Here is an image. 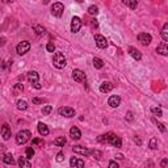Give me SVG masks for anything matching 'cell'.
<instances>
[{"instance_id":"1","label":"cell","mask_w":168,"mask_h":168,"mask_svg":"<svg viewBox=\"0 0 168 168\" xmlns=\"http://www.w3.org/2000/svg\"><path fill=\"white\" fill-rule=\"evenodd\" d=\"M53 65L55 66L56 69H63V67H66V65H67V59H66L65 54L60 53V51L54 53V55H53Z\"/></svg>"},{"instance_id":"2","label":"cell","mask_w":168,"mask_h":168,"mask_svg":"<svg viewBox=\"0 0 168 168\" xmlns=\"http://www.w3.org/2000/svg\"><path fill=\"white\" fill-rule=\"evenodd\" d=\"M28 80H29V83L36 88V89H41V88H42V85L40 84V75H38L37 71L28 72Z\"/></svg>"},{"instance_id":"3","label":"cell","mask_w":168,"mask_h":168,"mask_svg":"<svg viewBox=\"0 0 168 168\" xmlns=\"http://www.w3.org/2000/svg\"><path fill=\"white\" fill-rule=\"evenodd\" d=\"M30 137H32V133L29 130H21L16 135V142H17V144H25L30 139Z\"/></svg>"},{"instance_id":"4","label":"cell","mask_w":168,"mask_h":168,"mask_svg":"<svg viewBox=\"0 0 168 168\" xmlns=\"http://www.w3.org/2000/svg\"><path fill=\"white\" fill-rule=\"evenodd\" d=\"M30 50V42L29 41H21L17 46H16V51L19 55H25Z\"/></svg>"},{"instance_id":"5","label":"cell","mask_w":168,"mask_h":168,"mask_svg":"<svg viewBox=\"0 0 168 168\" xmlns=\"http://www.w3.org/2000/svg\"><path fill=\"white\" fill-rule=\"evenodd\" d=\"M63 11H65V7L62 3H54L51 5V15L55 17H60L63 15Z\"/></svg>"},{"instance_id":"6","label":"cell","mask_w":168,"mask_h":168,"mask_svg":"<svg viewBox=\"0 0 168 168\" xmlns=\"http://www.w3.org/2000/svg\"><path fill=\"white\" fill-rule=\"evenodd\" d=\"M72 79H74L76 83H84V81H85V74H84L81 70L76 69L72 71Z\"/></svg>"},{"instance_id":"7","label":"cell","mask_w":168,"mask_h":168,"mask_svg":"<svg viewBox=\"0 0 168 168\" xmlns=\"http://www.w3.org/2000/svg\"><path fill=\"white\" fill-rule=\"evenodd\" d=\"M95 42H96L99 49H106V47H108V41H106V38L101 34L95 36Z\"/></svg>"},{"instance_id":"8","label":"cell","mask_w":168,"mask_h":168,"mask_svg":"<svg viewBox=\"0 0 168 168\" xmlns=\"http://www.w3.org/2000/svg\"><path fill=\"white\" fill-rule=\"evenodd\" d=\"M58 113H59L60 116H63V117H69V118H71V117L75 116V110L72 108H69V106H62V108H59L58 109Z\"/></svg>"},{"instance_id":"9","label":"cell","mask_w":168,"mask_h":168,"mask_svg":"<svg viewBox=\"0 0 168 168\" xmlns=\"http://www.w3.org/2000/svg\"><path fill=\"white\" fill-rule=\"evenodd\" d=\"M138 41H139L143 46H147V45L151 44L153 37H151V34H149V33H139V34H138Z\"/></svg>"},{"instance_id":"10","label":"cell","mask_w":168,"mask_h":168,"mask_svg":"<svg viewBox=\"0 0 168 168\" xmlns=\"http://www.w3.org/2000/svg\"><path fill=\"white\" fill-rule=\"evenodd\" d=\"M80 28H81V20L79 19L78 16L72 17V20H71V32L72 33H78V32L80 30Z\"/></svg>"},{"instance_id":"11","label":"cell","mask_w":168,"mask_h":168,"mask_svg":"<svg viewBox=\"0 0 168 168\" xmlns=\"http://www.w3.org/2000/svg\"><path fill=\"white\" fill-rule=\"evenodd\" d=\"M0 133H1V137H3L4 140H8L11 138V135H12V130H11V128L7 124H4L3 126H1Z\"/></svg>"},{"instance_id":"12","label":"cell","mask_w":168,"mask_h":168,"mask_svg":"<svg viewBox=\"0 0 168 168\" xmlns=\"http://www.w3.org/2000/svg\"><path fill=\"white\" fill-rule=\"evenodd\" d=\"M113 88H114V85L110 81H103V83L100 84V92H103V93H108Z\"/></svg>"},{"instance_id":"13","label":"cell","mask_w":168,"mask_h":168,"mask_svg":"<svg viewBox=\"0 0 168 168\" xmlns=\"http://www.w3.org/2000/svg\"><path fill=\"white\" fill-rule=\"evenodd\" d=\"M108 104L112 108H117V106L121 104V97L120 96H117V95H113V96H110L109 97V100H108Z\"/></svg>"},{"instance_id":"14","label":"cell","mask_w":168,"mask_h":168,"mask_svg":"<svg viewBox=\"0 0 168 168\" xmlns=\"http://www.w3.org/2000/svg\"><path fill=\"white\" fill-rule=\"evenodd\" d=\"M70 137H71L74 140H79L80 139V137H81L80 130H79L76 126H72V128L70 129Z\"/></svg>"},{"instance_id":"15","label":"cell","mask_w":168,"mask_h":168,"mask_svg":"<svg viewBox=\"0 0 168 168\" xmlns=\"http://www.w3.org/2000/svg\"><path fill=\"white\" fill-rule=\"evenodd\" d=\"M156 53H159L160 55L167 56L168 55V46H167V44H165V42H162V44L156 47Z\"/></svg>"},{"instance_id":"16","label":"cell","mask_w":168,"mask_h":168,"mask_svg":"<svg viewBox=\"0 0 168 168\" xmlns=\"http://www.w3.org/2000/svg\"><path fill=\"white\" fill-rule=\"evenodd\" d=\"M19 167L20 168H32V164L26 156H21V158H19Z\"/></svg>"},{"instance_id":"17","label":"cell","mask_w":168,"mask_h":168,"mask_svg":"<svg viewBox=\"0 0 168 168\" xmlns=\"http://www.w3.org/2000/svg\"><path fill=\"white\" fill-rule=\"evenodd\" d=\"M109 143L112 144L113 147H117V149H118V147H121V144H122V139L120 137H117V135H114V134H113V137L109 139Z\"/></svg>"},{"instance_id":"18","label":"cell","mask_w":168,"mask_h":168,"mask_svg":"<svg viewBox=\"0 0 168 168\" xmlns=\"http://www.w3.org/2000/svg\"><path fill=\"white\" fill-rule=\"evenodd\" d=\"M72 150H74V153L81 154V155H89V154H91L89 150L85 149V147H83V146H74V147H72Z\"/></svg>"},{"instance_id":"19","label":"cell","mask_w":168,"mask_h":168,"mask_svg":"<svg viewBox=\"0 0 168 168\" xmlns=\"http://www.w3.org/2000/svg\"><path fill=\"white\" fill-rule=\"evenodd\" d=\"M129 54H130V55L133 56L135 60H139L140 58H142V54H140V51L138 49H134V47H130V49H129Z\"/></svg>"},{"instance_id":"20","label":"cell","mask_w":168,"mask_h":168,"mask_svg":"<svg viewBox=\"0 0 168 168\" xmlns=\"http://www.w3.org/2000/svg\"><path fill=\"white\" fill-rule=\"evenodd\" d=\"M37 129H38V133H40L42 137H45V135L49 134V129H47V126L45 124H42V122H40V124L37 125Z\"/></svg>"},{"instance_id":"21","label":"cell","mask_w":168,"mask_h":168,"mask_svg":"<svg viewBox=\"0 0 168 168\" xmlns=\"http://www.w3.org/2000/svg\"><path fill=\"white\" fill-rule=\"evenodd\" d=\"M93 66H95V69L101 70L104 67V60L100 59V58H97V56H95L93 58Z\"/></svg>"},{"instance_id":"22","label":"cell","mask_w":168,"mask_h":168,"mask_svg":"<svg viewBox=\"0 0 168 168\" xmlns=\"http://www.w3.org/2000/svg\"><path fill=\"white\" fill-rule=\"evenodd\" d=\"M113 137V133H106V134H104V135H100L99 138H97V140L99 142H109V139Z\"/></svg>"},{"instance_id":"23","label":"cell","mask_w":168,"mask_h":168,"mask_svg":"<svg viewBox=\"0 0 168 168\" xmlns=\"http://www.w3.org/2000/svg\"><path fill=\"white\" fill-rule=\"evenodd\" d=\"M3 162L5 163V164H11V165H13L15 164V159H13V156L12 155H9V154H7V155H4L3 156Z\"/></svg>"},{"instance_id":"24","label":"cell","mask_w":168,"mask_h":168,"mask_svg":"<svg viewBox=\"0 0 168 168\" xmlns=\"http://www.w3.org/2000/svg\"><path fill=\"white\" fill-rule=\"evenodd\" d=\"M124 4L125 5H128V7H130L131 9H137V7H138L137 0H124Z\"/></svg>"},{"instance_id":"25","label":"cell","mask_w":168,"mask_h":168,"mask_svg":"<svg viewBox=\"0 0 168 168\" xmlns=\"http://www.w3.org/2000/svg\"><path fill=\"white\" fill-rule=\"evenodd\" d=\"M162 37H163V41L164 42H167L168 41V24L165 22L164 25H163V29H162Z\"/></svg>"},{"instance_id":"26","label":"cell","mask_w":168,"mask_h":168,"mask_svg":"<svg viewBox=\"0 0 168 168\" xmlns=\"http://www.w3.org/2000/svg\"><path fill=\"white\" fill-rule=\"evenodd\" d=\"M54 144L58 147H63L66 144V138L65 137H59V138H55L54 139Z\"/></svg>"},{"instance_id":"27","label":"cell","mask_w":168,"mask_h":168,"mask_svg":"<svg viewBox=\"0 0 168 168\" xmlns=\"http://www.w3.org/2000/svg\"><path fill=\"white\" fill-rule=\"evenodd\" d=\"M17 109L19 110H26L28 109V103L24 101V100H19L17 101Z\"/></svg>"},{"instance_id":"28","label":"cell","mask_w":168,"mask_h":168,"mask_svg":"<svg viewBox=\"0 0 168 168\" xmlns=\"http://www.w3.org/2000/svg\"><path fill=\"white\" fill-rule=\"evenodd\" d=\"M88 13L92 16H96L97 13H99V8H97L96 5H91L89 8H88Z\"/></svg>"},{"instance_id":"29","label":"cell","mask_w":168,"mask_h":168,"mask_svg":"<svg viewBox=\"0 0 168 168\" xmlns=\"http://www.w3.org/2000/svg\"><path fill=\"white\" fill-rule=\"evenodd\" d=\"M51 110H53V106H51V105H45L44 108H42V114H44V116H49Z\"/></svg>"},{"instance_id":"30","label":"cell","mask_w":168,"mask_h":168,"mask_svg":"<svg viewBox=\"0 0 168 168\" xmlns=\"http://www.w3.org/2000/svg\"><path fill=\"white\" fill-rule=\"evenodd\" d=\"M150 149L151 150H156L158 149V140H156V138H151L150 139Z\"/></svg>"},{"instance_id":"31","label":"cell","mask_w":168,"mask_h":168,"mask_svg":"<svg viewBox=\"0 0 168 168\" xmlns=\"http://www.w3.org/2000/svg\"><path fill=\"white\" fill-rule=\"evenodd\" d=\"M33 29H34V32L37 33L38 36H41V34H44V33H45V28H44V26H41V25H36Z\"/></svg>"},{"instance_id":"32","label":"cell","mask_w":168,"mask_h":168,"mask_svg":"<svg viewBox=\"0 0 168 168\" xmlns=\"http://www.w3.org/2000/svg\"><path fill=\"white\" fill-rule=\"evenodd\" d=\"M25 154H26V158L30 159L34 156V150H33V147H28L26 149V151H25Z\"/></svg>"},{"instance_id":"33","label":"cell","mask_w":168,"mask_h":168,"mask_svg":"<svg viewBox=\"0 0 168 168\" xmlns=\"http://www.w3.org/2000/svg\"><path fill=\"white\" fill-rule=\"evenodd\" d=\"M151 112H153L155 116H158V117L163 116V112H162V109L160 108H155V106H154V108H151Z\"/></svg>"},{"instance_id":"34","label":"cell","mask_w":168,"mask_h":168,"mask_svg":"<svg viewBox=\"0 0 168 168\" xmlns=\"http://www.w3.org/2000/svg\"><path fill=\"white\" fill-rule=\"evenodd\" d=\"M91 154H92V155L95 156V159H97V160H100V159H101V155H103V154H101V151H99V150L91 151Z\"/></svg>"},{"instance_id":"35","label":"cell","mask_w":168,"mask_h":168,"mask_svg":"<svg viewBox=\"0 0 168 168\" xmlns=\"http://www.w3.org/2000/svg\"><path fill=\"white\" fill-rule=\"evenodd\" d=\"M46 50L49 51V53H54V50H55V46H54L53 42H49V44L46 45Z\"/></svg>"},{"instance_id":"36","label":"cell","mask_w":168,"mask_h":168,"mask_svg":"<svg viewBox=\"0 0 168 168\" xmlns=\"http://www.w3.org/2000/svg\"><path fill=\"white\" fill-rule=\"evenodd\" d=\"M56 162H58V163L65 162V155H63V153H58V154H56Z\"/></svg>"},{"instance_id":"37","label":"cell","mask_w":168,"mask_h":168,"mask_svg":"<svg viewBox=\"0 0 168 168\" xmlns=\"http://www.w3.org/2000/svg\"><path fill=\"white\" fill-rule=\"evenodd\" d=\"M75 168H84V160H81V159H76Z\"/></svg>"},{"instance_id":"38","label":"cell","mask_w":168,"mask_h":168,"mask_svg":"<svg viewBox=\"0 0 168 168\" xmlns=\"http://www.w3.org/2000/svg\"><path fill=\"white\" fill-rule=\"evenodd\" d=\"M154 122H155L156 125H158V128L160 129V131H162V133H165V130H167V129H165V126L163 124H160V122H158L156 121V120H154Z\"/></svg>"},{"instance_id":"39","label":"cell","mask_w":168,"mask_h":168,"mask_svg":"<svg viewBox=\"0 0 168 168\" xmlns=\"http://www.w3.org/2000/svg\"><path fill=\"white\" fill-rule=\"evenodd\" d=\"M32 103H33V104H44L45 100L44 99H37V97H34V99L32 100Z\"/></svg>"},{"instance_id":"40","label":"cell","mask_w":168,"mask_h":168,"mask_svg":"<svg viewBox=\"0 0 168 168\" xmlns=\"http://www.w3.org/2000/svg\"><path fill=\"white\" fill-rule=\"evenodd\" d=\"M109 168H120L118 163H116L114 160H112V162L109 163Z\"/></svg>"},{"instance_id":"41","label":"cell","mask_w":168,"mask_h":168,"mask_svg":"<svg viewBox=\"0 0 168 168\" xmlns=\"http://www.w3.org/2000/svg\"><path fill=\"white\" fill-rule=\"evenodd\" d=\"M133 113L131 112H128V114H126V120H128V121H133Z\"/></svg>"},{"instance_id":"42","label":"cell","mask_w":168,"mask_h":168,"mask_svg":"<svg viewBox=\"0 0 168 168\" xmlns=\"http://www.w3.org/2000/svg\"><path fill=\"white\" fill-rule=\"evenodd\" d=\"M76 159H78V158H71V160H70V165H71V167L75 168V164H76Z\"/></svg>"},{"instance_id":"43","label":"cell","mask_w":168,"mask_h":168,"mask_svg":"<svg viewBox=\"0 0 168 168\" xmlns=\"http://www.w3.org/2000/svg\"><path fill=\"white\" fill-rule=\"evenodd\" d=\"M160 164H162V167H163V168H165V167H167V164H168V159H167V158H164V159L162 160V163H160Z\"/></svg>"},{"instance_id":"44","label":"cell","mask_w":168,"mask_h":168,"mask_svg":"<svg viewBox=\"0 0 168 168\" xmlns=\"http://www.w3.org/2000/svg\"><path fill=\"white\" fill-rule=\"evenodd\" d=\"M32 143L33 144H40V143H42V140L38 139V138H34V139H32Z\"/></svg>"},{"instance_id":"45","label":"cell","mask_w":168,"mask_h":168,"mask_svg":"<svg viewBox=\"0 0 168 168\" xmlns=\"http://www.w3.org/2000/svg\"><path fill=\"white\" fill-rule=\"evenodd\" d=\"M15 89H16V91H22V84H16Z\"/></svg>"},{"instance_id":"46","label":"cell","mask_w":168,"mask_h":168,"mask_svg":"<svg viewBox=\"0 0 168 168\" xmlns=\"http://www.w3.org/2000/svg\"><path fill=\"white\" fill-rule=\"evenodd\" d=\"M4 44H5V38L1 37L0 38V46H4Z\"/></svg>"},{"instance_id":"47","label":"cell","mask_w":168,"mask_h":168,"mask_svg":"<svg viewBox=\"0 0 168 168\" xmlns=\"http://www.w3.org/2000/svg\"><path fill=\"white\" fill-rule=\"evenodd\" d=\"M134 140H135V143H137V144H139V146H140V144H142V140H140L138 137L135 138V139H134Z\"/></svg>"},{"instance_id":"48","label":"cell","mask_w":168,"mask_h":168,"mask_svg":"<svg viewBox=\"0 0 168 168\" xmlns=\"http://www.w3.org/2000/svg\"><path fill=\"white\" fill-rule=\"evenodd\" d=\"M92 24H93L95 26H97V20H92Z\"/></svg>"}]
</instances>
